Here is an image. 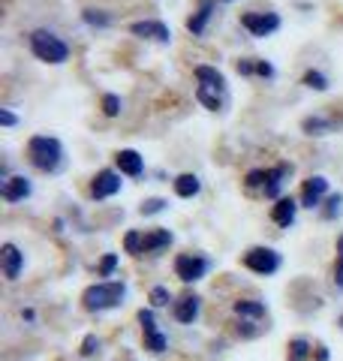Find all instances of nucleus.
Returning <instances> with one entry per match:
<instances>
[{"mask_svg":"<svg viewBox=\"0 0 343 361\" xmlns=\"http://www.w3.org/2000/svg\"><path fill=\"white\" fill-rule=\"evenodd\" d=\"M211 16H214V0H199V9L187 21V30L193 33V37H202L205 27H208V21H211Z\"/></svg>","mask_w":343,"mask_h":361,"instance_id":"ddd939ff","label":"nucleus"},{"mask_svg":"<svg viewBox=\"0 0 343 361\" xmlns=\"http://www.w3.org/2000/svg\"><path fill=\"white\" fill-rule=\"evenodd\" d=\"M97 346H100V343H97V337H94V334L85 337V343H82V355H94V353H97Z\"/></svg>","mask_w":343,"mask_h":361,"instance_id":"72a5a7b5","label":"nucleus"},{"mask_svg":"<svg viewBox=\"0 0 343 361\" xmlns=\"http://www.w3.org/2000/svg\"><path fill=\"white\" fill-rule=\"evenodd\" d=\"M142 232H127V238H124V247H127V253L133 256H142Z\"/></svg>","mask_w":343,"mask_h":361,"instance_id":"5701e85b","label":"nucleus"},{"mask_svg":"<svg viewBox=\"0 0 343 361\" xmlns=\"http://www.w3.org/2000/svg\"><path fill=\"white\" fill-rule=\"evenodd\" d=\"M196 97L205 109L211 111H220L226 106V78L220 70H214V66H196Z\"/></svg>","mask_w":343,"mask_h":361,"instance_id":"f257e3e1","label":"nucleus"},{"mask_svg":"<svg viewBox=\"0 0 343 361\" xmlns=\"http://www.w3.org/2000/svg\"><path fill=\"white\" fill-rule=\"evenodd\" d=\"M328 127H331V123H328V121H323V118H307V121H304V130L311 133V135H313V133L319 135V133L328 130Z\"/></svg>","mask_w":343,"mask_h":361,"instance_id":"bb28decb","label":"nucleus"},{"mask_svg":"<svg viewBox=\"0 0 343 361\" xmlns=\"http://www.w3.org/2000/svg\"><path fill=\"white\" fill-rule=\"evenodd\" d=\"M28 160L40 172H57L64 163V145L54 135H33L28 142Z\"/></svg>","mask_w":343,"mask_h":361,"instance_id":"f03ea898","label":"nucleus"},{"mask_svg":"<svg viewBox=\"0 0 343 361\" xmlns=\"http://www.w3.org/2000/svg\"><path fill=\"white\" fill-rule=\"evenodd\" d=\"M163 208H166V202H163V199H148L145 205H142V214H160Z\"/></svg>","mask_w":343,"mask_h":361,"instance_id":"7c9ffc66","label":"nucleus"},{"mask_svg":"<svg viewBox=\"0 0 343 361\" xmlns=\"http://www.w3.org/2000/svg\"><path fill=\"white\" fill-rule=\"evenodd\" d=\"M0 259H4V274H6L9 280H16L18 271H21V262H25L21 250H18L16 244H4V250H0Z\"/></svg>","mask_w":343,"mask_h":361,"instance_id":"2eb2a0df","label":"nucleus"},{"mask_svg":"<svg viewBox=\"0 0 343 361\" xmlns=\"http://www.w3.org/2000/svg\"><path fill=\"white\" fill-rule=\"evenodd\" d=\"M121 190V175L112 172V169H102L94 175V184H90V196L94 199H109Z\"/></svg>","mask_w":343,"mask_h":361,"instance_id":"6e6552de","label":"nucleus"},{"mask_svg":"<svg viewBox=\"0 0 343 361\" xmlns=\"http://www.w3.org/2000/svg\"><path fill=\"white\" fill-rule=\"evenodd\" d=\"M199 178L196 175H178V180H175V193L181 196V199H193L199 193Z\"/></svg>","mask_w":343,"mask_h":361,"instance_id":"aec40b11","label":"nucleus"},{"mask_svg":"<svg viewBox=\"0 0 343 361\" xmlns=\"http://www.w3.org/2000/svg\"><path fill=\"white\" fill-rule=\"evenodd\" d=\"M256 63H259V61H238V73L253 75V73H256Z\"/></svg>","mask_w":343,"mask_h":361,"instance_id":"f704fd0d","label":"nucleus"},{"mask_svg":"<svg viewBox=\"0 0 343 361\" xmlns=\"http://www.w3.org/2000/svg\"><path fill=\"white\" fill-rule=\"evenodd\" d=\"M241 25L253 33V37H268L280 27V16L277 13H244Z\"/></svg>","mask_w":343,"mask_h":361,"instance_id":"0eeeda50","label":"nucleus"},{"mask_svg":"<svg viewBox=\"0 0 343 361\" xmlns=\"http://www.w3.org/2000/svg\"><path fill=\"white\" fill-rule=\"evenodd\" d=\"M114 265H118V256H106V259L100 262V274H112Z\"/></svg>","mask_w":343,"mask_h":361,"instance_id":"473e14b6","label":"nucleus"},{"mask_svg":"<svg viewBox=\"0 0 343 361\" xmlns=\"http://www.w3.org/2000/svg\"><path fill=\"white\" fill-rule=\"evenodd\" d=\"M0 193H4L6 202H21L30 196V180L25 175H13L4 180V187H0Z\"/></svg>","mask_w":343,"mask_h":361,"instance_id":"9b49d317","label":"nucleus"},{"mask_svg":"<svg viewBox=\"0 0 343 361\" xmlns=\"http://www.w3.org/2000/svg\"><path fill=\"white\" fill-rule=\"evenodd\" d=\"M102 111H106L109 118H114L121 111V97H114V94H106L102 97Z\"/></svg>","mask_w":343,"mask_h":361,"instance_id":"393cba45","label":"nucleus"},{"mask_svg":"<svg viewBox=\"0 0 343 361\" xmlns=\"http://www.w3.org/2000/svg\"><path fill=\"white\" fill-rule=\"evenodd\" d=\"M151 301H154V307H166V304H169V289L154 286L151 289Z\"/></svg>","mask_w":343,"mask_h":361,"instance_id":"c85d7f7f","label":"nucleus"},{"mask_svg":"<svg viewBox=\"0 0 343 361\" xmlns=\"http://www.w3.org/2000/svg\"><path fill=\"white\" fill-rule=\"evenodd\" d=\"M114 163H118L121 172H124V175H130V178H139V175L145 172V160H142V157L136 154V151H130V148L114 154Z\"/></svg>","mask_w":343,"mask_h":361,"instance_id":"4468645a","label":"nucleus"},{"mask_svg":"<svg viewBox=\"0 0 343 361\" xmlns=\"http://www.w3.org/2000/svg\"><path fill=\"white\" fill-rule=\"evenodd\" d=\"M226 4H229V0H226Z\"/></svg>","mask_w":343,"mask_h":361,"instance_id":"e433bc0d","label":"nucleus"},{"mask_svg":"<svg viewBox=\"0 0 343 361\" xmlns=\"http://www.w3.org/2000/svg\"><path fill=\"white\" fill-rule=\"evenodd\" d=\"M325 217H335V214H340V205H343V196H331L328 202H325Z\"/></svg>","mask_w":343,"mask_h":361,"instance_id":"2f4dec72","label":"nucleus"},{"mask_svg":"<svg viewBox=\"0 0 343 361\" xmlns=\"http://www.w3.org/2000/svg\"><path fill=\"white\" fill-rule=\"evenodd\" d=\"M0 123H4V127H16V115L6 109H0Z\"/></svg>","mask_w":343,"mask_h":361,"instance_id":"c9c22d12","label":"nucleus"},{"mask_svg":"<svg viewBox=\"0 0 343 361\" xmlns=\"http://www.w3.org/2000/svg\"><path fill=\"white\" fill-rule=\"evenodd\" d=\"M304 85H307V87H313V90H325V87H328L325 75H323V73H316V70L304 73Z\"/></svg>","mask_w":343,"mask_h":361,"instance_id":"b1692460","label":"nucleus"},{"mask_svg":"<svg viewBox=\"0 0 343 361\" xmlns=\"http://www.w3.org/2000/svg\"><path fill=\"white\" fill-rule=\"evenodd\" d=\"M238 316H250V319H265V307L259 301H235Z\"/></svg>","mask_w":343,"mask_h":361,"instance_id":"412c9836","label":"nucleus"},{"mask_svg":"<svg viewBox=\"0 0 343 361\" xmlns=\"http://www.w3.org/2000/svg\"><path fill=\"white\" fill-rule=\"evenodd\" d=\"M292 172V166H286V163H280V166H274V169H265V196H271V199H277L280 196V184H283V178Z\"/></svg>","mask_w":343,"mask_h":361,"instance_id":"dca6fc26","label":"nucleus"},{"mask_svg":"<svg viewBox=\"0 0 343 361\" xmlns=\"http://www.w3.org/2000/svg\"><path fill=\"white\" fill-rule=\"evenodd\" d=\"M130 30L136 33V37H148V39H157V42L172 39V30L163 25V21H136Z\"/></svg>","mask_w":343,"mask_h":361,"instance_id":"f8f14e48","label":"nucleus"},{"mask_svg":"<svg viewBox=\"0 0 343 361\" xmlns=\"http://www.w3.org/2000/svg\"><path fill=\"white\" fill-rule=\"evenodd\" d=\"M85 21L88 25H109V16H102L100 9H85Z\"/></svg>","mask_w":343,"mask_h":361,"instance_id":"c756f323","label":"nucleus"},{"mask_svg":"<svg viewBox=\"0 0 343 361\" xmlns=\"http://www.w3.org/2000/svg\"><path fill=\"white\" fill-rule=\"evenodd\" d=\"M172 244V232L169 229H154V232H148L145 238H142V253H157V250H163V247Z\"/></svg>","mask_w":343,"mask_h":361,"instance_id":"a211bd4d","label":"nucleus"},{"mask_svg":"<svg viewBox=\"0 0 343 361\" xmlns=\"http://www.w3.org/2000/svg\"><path fill=\"white\" fill-rule=\"evenodd\" d=\"M199 316V298L196 295H187L175 304V319L178 322H193Z\"/></svg>","mask_w":343,"mask_h":361,"instance_id":"6ab92c4d","label":"nucleus"},{"mask_svg":"<svg viewBox=\"0 0 343 361\" xmlns=\"http://www.w3.org/2000/svg\"><path fill=\"white\" fill-rule=\"evenodd\" d=\"M175 274L184 280V283H196V280L208 274V259L199 253H181L175 259Z\"/></svg>","mask_w":343,"mask_h":361,"instance_id":"39448f33","label":"nucleus"},{"mask_svg":"<svg viewBox=\"0 0 343 361\" xmlns=\"http://www.w3.org/2000/svg\"><path fill=\"white\" fill-rule=\"evenodd\" d=\"M307 355H311V343L304 337H295L289 343V361H307Z\"/></svg>","mask_w":343,"mask_h":361,"instance_id":"4be33fe9","label":"nucleus"},{"mask_svg":"<svg viewBox=\"0 0 343 361\" xmlns=\"http://www.w3.org/2000/svg\"><path fill=\"white\" fill-rule=\"evenodd\" d=\"M139 322H142V331H145V346L151 349V353H163V349H166V337L157 331L154 313L151 310H139Z\"/></svg>","mask_w":343,"mask_h":361,"instance_id":"1a4fd4ad","label":"nucleus"},{"mask_svg":"<svg viewBox=\"0 0 343 361\" xmlns=\"http://www.w3.org/2000/svg\"><path fill=\"white\" fill-rule=\"evenodd\" d=\"M30 51L45 63H64L70 58V45H66L61 37H54L52 30H33L30 33Z\"/></svg>","mask_w":343,"mask_h":361,"instance_id":"20e7f679","label":"nucleus"},{"mask_svg":"<svg viewBox=\"0 0 343 361\" xmlns=\"http://www.w3.org/2000/svg\"><path fill=\"white\" fill-rule=\"evenodd\" d=\"M295 211H299L295 199H277V205H274V211H271V220L277 226H292Z\"/></svg>","mask_w":343,"mask_h":361,"instance_id":"f3484780","label":"nucleus"},{"mask_svg":"<svg viewBox=\"0 0 343 361\" xmlns=\"http://www.w3.org/2000/svg\"><path fill=\"white\" fill-rule=\"evenodd\" d=\"M325 190H328V180H325L323 175L307 178V180H304V187H301V205H304V208H316L319 202H323Z\"/></svg>","mask_w":343,"mask_h":361,"instance_id":"9d476101","label":"nucleus"},{"mask_svg":"<svg viewBox=\"0 0 343 361\" xmlns=\"http://www.w3.org/2000/svg\"><path fill=\"white\" fill-rule=\"evenodd\" d=\"M244 184H247L250 190H253V187H265V169H253V172L247 175Z\"/></svg>","mask_w":343,"mask_h":361,"instance_id":"cd10ccee","label":"nucleus"},{"mask_svg":"<svg viewBox=\"0 0 343 361\" xmlns=\"http://www.w3.org/2000/svg\"><path fill=\"white\" fill-rule=\"evenodd\" d=\"M335 283L337 289H343V235L337 241V262H335Z\"/></svg>","mask_w":343,"mask_h":361,"instance_id":"a878e982","label":"nucleus"},{"mask_svg":"<svg viewBox=\"0 0 343 361\" xmlns=\"http://www.w3.org/2000/svg\"><path fill=\"white\" fill-rule=\"evenodd\" d=\"M124 295H127V286H124L121 280H106V283L88 286V289H85V295H82V304H85V310L100 313V310L118 307Z\"/></svg>","mask_w":343,"mask_h":361,"instance_id":"7ed1b4c3","label":"nucleus"},{"mask_svg":"<svg viewBox=\"0 0 343 361\" xmlns=\"http://www.w3.org/2000/svg\"><path fill=\"white\" fill-rule=\"evenodd\" d=\"M244 265L250 271H256V274L268 277L280 268V256H277V250H271V247H253V250L244 253Z\"/></svg>","mask_w":343,"mask_h":361,"instance_id":"423d86ee","label":"nucleus"}]
</instances>
